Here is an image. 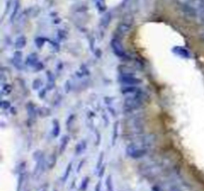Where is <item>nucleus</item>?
Instances as JSON below:
<instances>
[{"instance_id":"f257e3e1","label":"nucleus","mask_w":204,"mask_h":191,"mask_svg":"<svg viewBox=\"0 0 204 191\" xmlns=\"http://www.w3.org/2000/svg\"><path fill=\"white\" fill-rule=\"evenodd\" d=\"M145 98H146V95H145L144 92H143L142 90L137 92V93L134 94V95L127 96L126 98H125L124 108L127 110V112L136 110L144 104Z\"/></svg>"},{"instance_id":"f03ea898","label":"nucleus","mask_w":204,"mask_h":191,"mask_svg":"<svg viewBox=\"0 0 204 191\" xmlns=\"http://www.w3.org/2000/svg\"><path fill=\"white\" fill-rule=\"evenodd\" d=\"M127 154L134 159H138L146 154V148L138 143H130L126 148Z\"/></svg>"},{"instance_id":"7ed1b4c3","label":"nucleus","mask_w":204,"mask_h":191,"mask_svg":"<svg viewBox=\"0 0 204 191\" xmlns=\"http://www.w3.org/2000/svg\"><path fill=\"white\" fill-rule=\"evenodd\" d=\"M111 47H112L113 52L117 57L121 58V59H128L126 50H125L124 46H123L122 42L120 41L119 38H113L111 40Z\"/></svg>"},{"instance_id":"20e7f679","label":"nucleus","mask_w":204,"mask_h":191,"mask_svg":"<svg viewBox=\"0 0 204 191\" xmlns=\"http://www.w3.org/2000/svg\"><path fill=\"white\" fill-rule=\"evenodd\" d=\"M119 82L123 86H137L141 84V80L134 77L132 74H120Z\"/></svg>"},{"instance_id":"39448f33","label":"nucleus","mask_w":204,"mask_h":191,"mask_svg":"<svg viewBox=\"0 0 204 191\" xmlns=\"http://www.w3.org/2000/svg\"><path fill=\"white\" fill-rule=\"evenodd\" d=\"M140 88L137 87V86H123L121 88V92L125 96H130V95H134L137 92L140 91Z\"/></svg>"},{"instance_id":"423d86ee","label":"nucleus","mask_w":204,"mask_h":191,"mask_svg":"<svg viewBox=\"0 0 204 191\" xmlns=\"http://www.w3.org/2000/svg\"><path fill=\"white\" fill-rule=\"evenodd\" d=\"M172 52L175 53L176 55H178L181 58H190V53L187 49H185L184 47H180V46H175L172 48Z\"/></svg>"},{"instance_id":"0eeeda50","label":"nucleus","mask_w":204,"mask_h":191,"mask_svg":"<svg viewBox=\"0 0 204 191\" xmlns=\"http://www.w3.org/2000/svg\"><path fill=\"white\" fill-rule=\"evenodd\" d=\"M130 30V24L128 23H121L117 28V32L120 36H124L128 33Z\"/></svg>"},{"instance_id":"6e6552de","label":"nucleus","mask_w":204,"mask_h":191,"mask_svg":"<svg viewBox=\"0 0 204 191\" xmlns=\"http://www.w3.org/2000/svg\"><path fill=\"white\" fill-rule=\"evenodd\" d=\"M37 64H38L37 54H35V53L30 54V55L27 57V59H26V65L30 66V67H35Z\"/></svg>"},{"instance_id":"1a4fd4ad","label":"nucleus","mask_w":204,"mask_h":191,"mask_svg":"<svg viewBox=\"0 0 204 191\" xmlns=\"http://www.w3.org/2000/svg\"><path fill=\"white\" fill-rule=\"evenodd\" d=\"M111 20H112V12H107L101 19V24L104 28H107L110 24Z\"/></svg>"},{"instance_id":"9d476101","label":"nucleus","mask_w":204,"mask_h":191,"mask_svg":"<svg viewBox=\"0 0 204 191\" xmlns=\"http://www.w3.org/2000/svg\"><path fill=\"white\" fill-rule=\"evenodd\" d=\"M26 43H27V41H26L25 36H20L15 41V48L16 49H22V48L25 47Z\"/></svg>"},{"instance_id":"9b49d317","label":"nucleus","mask_w":204,"mask_h":191,"mask_svg":"<svg viewBox=\"0 0 204 191\" xmlns=\"http://www.w3.org/2000/svg\"><path fill=\"white\" fill-rule=\"evenodd\" d=\"M61 132V128H60V124L57 120H53V136L54 137H57L60 134Z\"/></svg>"},{"instance_id":"f8f14e48","label":"nucleus","mask_w":204,"mask_h":191,"mask_svg":"<svg viewBox=\"0 0 204 191\" xmlns=\"http://www.w3.org/2000/svg\"><path fill=\"white\" fill-rule=\"evenodd\" d=\"M69 140H70V137L68 135H65L61 140V145H60V153H63L65 151L66 147H67L68 143H69Z\"/></svg>"},{"instance_id":"ddd939ff","label":"nucleus","mask_w":204,"mask_h":191,"mask_svg":"<svg viewBox=\"0 0 204 191\" xmlns=\"http://www.w3.org/2000/svg\"><path fill=\"white\" fill-rule=\"evenodd\" d=\"M21 61H22V53L20 51H16L14 53V63H15L14 65L17 68H20L19 64H21Z\"/></svg>"},{"instance_id":"4468645a","label":"nucleus","mask_w":204,"mask_h":191,"mask_svg":"<svg viewBox=\"0 0 204 191\" xmlns=\"http://www.w3.org/2000/svg\"><path fill=\"white\" fill-rule=\"evenodd\" d=\"M27 110H28V114H29L30 118H31V114H32L33 118H35V116H36V108H35V106H34L32 102H29V104H27Z\"/></svg>"},{"instance_id":"2eb2a0df","label":"nucleus","mask_w":204,"mask_h":191,"mask_svg":"<svg viewBox=\"0 0 204 191\" xmlns=\"http://www.w3.org/2000/svg\"><path fill=\"white\" fill-rule=\"evenodd\" d=\"M86 147H87V144H86V141H85V140H83V141L79 142V143L77 144V146H76V152H77V154L82 153V152L84 151L85 149H86Z\"/></svg>"},{"instance_id":"dca6fc26","label":"nucleus","mask_w":204,"mask_h":191,"mask_svg":"<svg viewBox=\"0 0 204 191\" xmlns=\"http://www.w3.org/2000/svg\"><path fill=\"white\" fill-rule=\"evenodd\" d=\"M118 126H119V122H116L114 124V135H113V144H115L118 137Z\"/></svg>"},{"instance_id":"f3484780","label":"nucleus","mask_w":204,"mask_h":191,"mask_svg":"<svg viewBox=\"0 0 204 191\" xmlns=\"http://www.w3.org/2000/svg\"><path fill=\"white\" fill-rule=\"evenodd\" d=\"M106 184H107L108 191H114L113 184H112V178H111V176H108V178H107V180H106Z\"/></svg>"},{"instance_id":"a211bd4d","label":"nucleus","mask_w":204,"mask_h":191,"mask_svg":"<svg viewBox=\"0 0 204 191\" xmlns=\"http://www.w3.org/2000/svg\"><path fill=\"white\" fill-rule=\"evenodd\" d=\"M88 183H89V178L88 177L84 178V180L82 181V185H81V190L82 191L86 190L87 187H88Z\"/></svg>"},{"instance_id":"6ab92c4d","label":"nucleus","mask_w":204,"mask_h":191,"mask_svg":"<svg viewBox=\"0 0 204 191\" xmlns=\"http://www.w3.org/2000/svg\"><path fill=\"white\" fill-rule=\"evenodd\" d=\"M35 42H36V45L39 48H41L42 46L44 45V43H45V39H43V38H37V39L35 40Z\"/></svg>"},{"instance_id":"aec40b11","label":"nucleus","mask_w":204,"mask_h":191,"mask_svg":"<svg viewBox=\"0 0 204 191\" xmlns=\"http://www.w3.org/2000/svg\"><path fill=\"white\" fill-rule=\"evenodd\" d=\"M71 166H72V163H70V164H69V165H68L67 170H66V172H65V175L63 176V181H66V180L68 179V177H69V174H70Z\"/></svg>"},{"instance_id":"412c9836","label":"nucleus","mask_w":204,"mask_h":191,"mask_svg":"<svg viewBox=\"0 0 204 191\" xmlns=\"http://www.w3.org/2000/svg\"><path fill=\"white\" fill-rule=\"evenodd\" d=\"M103 159H104V153H101L100 154V157H99V162H98V164H97V168H98V169H100V168L103 166L102 165Z\"/></svg>"},{"instance_id":"4be33fe9","label":"nucleus","mask_w":204,"mask_h":191,"mask_svg":"<svg viewBox=\"0 0 204 191\" xmlns=\"http://www.w3.org/2000/svg\"><path fill=\"white\" fill-rule=\"evenodd\" d=\"M40 86H41V82H40V80L36 79L35 81L33 82V88L35 90H37V89H39L40 88Z\"/></svg>"},{"instance_id":"5701e85b","label":"nucleus","mask_w":204,"mask_h":191,"mask_svg":"<svg viewBox=\"0 0 204 191\" xmlns=\"http://www.w3.org/2000/svg\"><path fill=\"white\" fill-rule=\"evenodd\" d=\"M1 108L3 110H8L10 108V102H6V100H3L1 104Z\"/></svg>"},{"instance_id":"b1692460","label":"nucleus","mask_w":204,"mask_h":191,"mask_svg":"<svg viewBox=\"0 0 204 191\" xmlns=\"http://www.w3.org/2000/svg\"><path fill=\"white\" fill-rule=\"evenodd\" d=\"M105 170H106V166L103 165L102 167L100 168V171H99V176H100V177H102L103 173H105Z\"/></svg>"},{"instance_id":"393cba45","label":"nucleus","mask_w":204,"mask_h":191,"mask_svg":"<svg viewBox=\"0 0 204 191\" xmlns=\"http://www.w3.org/2000/svg\"><path fill=\"white\" fill-rule=\"evenodd\" d=\"M101 187H102V184H101V181H99L95 187V191H101Z\"/></svg>"},{"instance_id":"a878e982","label":"nucleus","mask_w":204,"mask_h":191,"mask_svg":"<svg viewBox=\"0 0 204 191\" xmlns=\"http://www.w3.org/2000/svg\"><path fill=\"white\" fill-rule=\"evenodd\" d=\"M83 163H84V160H83V161L81 162V164H79V166H78V169H77V170H78V171H80V170H81V168H82V164H83Z\"/></svg>"},{"instance_id":"bb28decb","label":"nucleus","mask_w":204,"mask_h":191,"mask_svg":"<svg viewBox=\"0 0 204 191\" xmlns=\"http://www.w3.org/2000/svg\"><path fill=\"white\" fill-rule=\"evenodd\" d=\"M201 41L204 42V33L202 34V35H201Z\"/></svg>"},{"instance_id":"cd10ccee","label":"nucleus","mask_w":204,"mask_h":191,"mask_svg":"<svg viewBox=\"0 0 204 191\" xmlns=\"http://www.w3.org/2000/svg\"><path fill=\"white\" fill-rule=\"evenodd\" d=\"M54 191H57V190H54Z\"/></svg>"}]
</instances>
